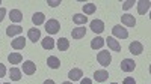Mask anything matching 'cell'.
I'll use <instances>...</instances> for the list:
<instances>
[{
  "instance_id": "cell-29",
  "label": "cell",
  "mask_w": 151,
  "mask_h": 84,
  "mask_svg": "<svg viewBox=\"0 0 151 84\" xmlns=\"http://www.w3.org/2000/svg\"><path fill=\"white\" fill-rule=\"evenodd\" d=\"M122 84H136V81H134L132 77H127V78H124Z\"/></svg>"
},
{
  "instance_id": "cell-1",
  "label": "cell",
  "mask_w": 151,
  "mask_h": 84,
  "mask_svg": "<svg viewBox=\"0 0 151 84\" xmlns=\"http://www.w3.org/2000/svg\"><path fill=\"white\" fill-rule=\"evenodd\" d=\"M97 60H98V63L101 66H109L110 62H112V56H110V53L107 50H101L97 54Z\"/></svg>"
},
{
  "instance_id": "cell-21",
  "label": "cell",
  "mask_w": 151,
  "mask_h": 84,
  "mask_svg": "<svg viewBox=\"0 0 151 84\" xmlns=\"http://www.w3.org/2000/svg\"><path fill=\"white\" fill-rule=\"evenodd\" d=\"M21 32H23L21 26H8V29H6V35L8 36H15V35H20Z\"/></svg>"
},
{
  "instance_id": "cell-4",
  "label": "cell",
  "mask_w": 151,
  "mask_h": 84,
  "mask_svg": "<svg viewBox=\"0 0 151 84\" xmlns=\"http://www.w3.org/2000/svg\"><path fill=\"white\" fill-rule=\"evenodd\" d=\"M36 71V65L32 62V60H26V62H23V72L26 75H33Z\"/></svg>"
},
{
  "instance_id": "cell-18",
  "label": "cell",
  "mask_w": 151,
  "mask_h": 84,
  "mask_svg": "<svg viewBox=\"0 0 151 84\" xmlns=\"http://www.w3.org/2000/svg\"><path fill=\"white\" fill-rule=\"evenodd\" d=\"M73 21H74V23L80 27V26H85V24L88 23V17H86V15H83V14H76V15L73 17Z\"/></svg>"
},
{
  "instance_id": "cell-33",
  "label": "cell",
  "mask_w": 151,
  "mask_h": 84,
  "mask_svg": "<svg viewBox=\"0 0 151 84\" xmlns=\"http://www.w3.org/2000/svg\"><path fill=\"white\" fill-rule=\"evenodd\" d=\"M42 84H55V81H53V80H45Z\"/></svg>"
},
{
  "instance_id": "cell-8",
  "label": "cell",
  "mask_w": 151,
  "mask_h": 84,
  "mask_svg": "<svg viewBox=\"0 0 151 84\" xmlns=\"http://www.w3.org/2000/svg\"><path fill=\"white\" fill-rule=\"evenodd\" d=\"M130 53L132 54H134V56H139V54H142V51H144V45L141 44V42H132L130 44Z\"/></svg>"
},
{
  "instance_id": "cell-12",
  "label": "cell",
  "mask_w": 151,
  "mask_h": 84,
  "mask_svg": "<svg viewBox=\"0 0 151 84\" xmlns=\"http://www.w3.org/2000/svg\"><path fill=\"white\" fill-rule=\"evenodd\" d=\"M26 47V38H23V36H18L12 41V48L14 50H23V48Z\"/></svg>"
},
{
  "instance_id": "cell-24",
  "label": "cell",
  "mask_w": 151,
  "mask_h": 84,
  "mask_svg": "<svg viewBox=\"0 0 151 84\" xmlns=\"http://www.w3.org/2000/svg\"><path fill=\"white\" fill-rule=\"evenodd\" d=\"M9 77H11L12 81H20V80H21V71H20L18 68H11Z\"/></svg>"
},
{
  "instance_id": "cell-11",
  "label": "cell",
  "mask_w": 151,
  "mask_h": 84,
  "mask_svg": "<svg viewBox=\"0 0 151 84\" xmlns=\"http://www.w3.org/2000/svg\"><path fill=\"white\" fill-rule=\"evenodd\" d=\"M27 38L33 42V44H36V41L41 38V32H40V29L38 27H33V29H30L29 32H27Z\"/></svg>"
},
{
  "instance_id": "cell-27",
  "label": "cell",
  "mask_w": 151,
  "mask_h": 84,
  "mask_svg": "<svg viewBox=\"0 0 151 84\" xmlns=\"http://www.w3.org/2000/svg\"><path fill=\"white\" fill-rule=\"evenodd\" d=\"M133 3H134L133 0H127V2H125V3L122 5V9H124V11H127V9H130V8L133 6Z\"/></svg>"
},
{
  "instance_id": "cell-9",
  "label": "cell",
  "mask_w": 151,
  "mask_h": 84,
  "mask_svg": "<svg viewBox=\"0 0 151 84\" xmlns=\"http://www.w3.org/2000/svg\"><path fill=\"white\" fill-rule=\"evenodd\" d=\"M150 6H151V3L148 0H139V2H137V12H139L141 15H145L150 9Z\"/></svg>"
},
{
  "instance_id": "cell-31",
  "label": "cell",
  "mask_w": 151,
  "mask_h": 84,
  "mask_svg": "<svg viewBox=\"0 0 151 84\" xmlns=\"http://www.w3.org/2000/svg\"><path fill=\"white\" fill-rule=\"evenodd\" d=\"M5 14H6V9H5V8H0V23L3 21V18H5Z\"/></svg>"
},
{
  "instance_id": "cell-10",
  "label": "cell",
  "mask_w": 151,
  "mask_h": 84,
  "mask_svg": "<svg viewBox=\"0 0 151 84\" xmlns=\"http://www.w3.org/2000/svg\"><path fill=\"white\" fill-rule=\"evenodd\" d=\"M85 35H86V29H85V26L76 27V29H73V32H71V36H73L74 39H82V38H85Z\"/></svg>"
},
{
  "instance_id": "cell-32",
  "label": "cell",
  "mask_w": 151,
  "mask_h": 84,
  "mask_svg": "<svg viewBox=\"0 0 151 84\" xmlns=\"http://www.w3.org/2000/svg\"><path fill=\"white\" fill-rule=\"evenodd\" d=\"M80 81H82V83H80V84H92V81H91V80H89V78H82V80H80Z\"/></svg>"
},
{
  "instance_id": "cell-34",
  "label": "cell",
  "mask_w": 151,
  "mask_h": 84,
  "mask_svg": "<svg viewBox=\"0 0 151 84\" xmlns=\"http://www.w3.org/2000/svg\"><path fill=\"white\" fill-rule=\"evenodd\" d=\"M62 84H73V81H65V83H62Z\"/></svg>"
},
{
  "instance_id": "cell-15",
  "label": "cell",
  "mask_w": 151,
  "mask_h": 84,
  "mask_svg": "<svg viewBox=\"0 0 151 84\" xmlns=\"http://www.w3.org/2000/svg\"><path fill=\"white\" fill-rule=\"evenodd\" d=\"M9 18L12 23H20L23 20V14H21V11L20 9H12L9 12Z\"/></svg>"
},
{
  "instance_id": "cell-6",
  "label": "cell",
  "mask_w": 151,
  "mask_h": 84,
  "mask_svg": "<svg viewBox=\"0 0 151 84\" xmlns=\"http://www.w3.org/2000/svg\"><path fill=\"white\" fill-rule=\"evenodd\" d=\"M134 68H136V63L132 59H124L121 62V71H124V72H132Z\"/></svg>"
},
{
  "instance_id": "cell-19",
  "label": "cell",
  "mask_w": 151,
  "mask_h": 84,
  "mask_svg": "<svg viewBox=\"0 0 151 84\" xmlns=\"http://www.w3.org/2000/svg\"><path fill=\"white\" fill-rule=\"evenodd\" d=\"M103 45H104V39L103 38H98V36L91 41V48H92V50H101Z\"/></svg>"
},
{
  "instance_id": "cell-25",
  "label": "cell",
  "mask_w": 151,
  "mask_h": 84,
  "mask_svg": "<svg viewBox=\"0 0 151 84\" xmlns=\"http://www.w3.org/2000/svg\"><path fill=\"white\" fill-rule=\"evenodd\" d=\"M42 48H44V50H53V47H55V39L53 38H48V36H47V38H44L42 39Z\"/></svg>"
},
{
  "instance_id": "cell-3",
  "label": "cell",
  "mask_w": 151,
  "mask_h": 84,
  "mask_svg": "<svg viewBox=\"0 0 151 84\" xmlns=\"http://www.w3.org/2000/svg\"><path fill=\"white\" fill-rule=\"evenodd\" d=\"M112 33H113V36H115V38H121V39H127V38H129L127 29H124L122 26H115V27L112 29Z\"/></svg>"
},
{
  "instance_id": "cell-23",
  "label": "cell",
  "mask_w": 151,
  "mask_h": 84,
  "mask_svg": "<svg viewBox=\"0 0 151 84\" xmlns=\"http://www.w3.org/2000/svg\"><path fill=\"white\" fill-rule=\"evenodd\" d=\"M58 48H59V51H67L70 48V41L67 38H59L58 39Z\"/></svg>"
},
{
  "instance_id": "cell-26",
  "label": "cell",
  "mask_w": 151,
  "mask_h": 84,
  "mask_svg": "<svg viewBox=\"0 0 151 84\" xmlns=\"http://www.w3.org/2000/svg\"><path fill=\"white\" fill-rule=\"evenodd\" d=\"M97 11V6L94 3H85L83 5V15H89V14H94Z\"/></svg>"
},
{
  "instance_id": "cell-2",
  "label": "cell",
  "mask_w": 151,
  "mask_h": 84,
  "mask_svg": "<svg viewBox=\"0 0 151 84\" xmlns=\"http://www.w3.org/2000/svg\"><path fill=\"white\" fill-rule=\"evenodd\" d=\"M59 29H60V24H59V21L55 20V18L48 20V21L45 23V30H47L48 35H56V33L59 32Z\"/></svg>"
},
{
  "instance_id": "cell-36",
  "label": "cell",
  "mask_w": 151,
  "mask_h": 84,
  "mask_svg": "<svg viewBox=\"0 0 151 84\" xmlns=\"http://www.w3.org/2000/svg\"><path fill=\"white\" fill-rule=\"evenodd\" d=\"M3 84H11V83H3Z\"/></svg>"
},
{
  "instance_id": "cell-13",
  "label": "cell",
  "mask_w": 151,
  "mask_h": 84,
  "mask_svg": "<svg viewBox=\"0 0 151 84\" xmlns=\"http://www.w3.org/2000/svg\"><path fill=\"white\" fill-rule=\"evenodd\" d=\"M121 21H122L124 26H129V27H134V24H136L134 17L130 15V14H124V15L121 17Z\"/></svg>"
},
{
  "instance_id": "cell-17",
  "label": "cell",
  "mask_w": 151,
  "mask_h": 84,
  "mask_svg": "<svg viewBox=\"0 0 151 84\" xmlns=\"http://www.w3.org/2000/svg\"><path fill=\"white\" fill-rule=\"evenodd\" d=\"M47 65H48V68H52V69H58V68H60V60L56 56H50L47 59Z\"/></svg>"
},
{
  "instance_id": "cell-35",
  "label": "cell",
  "mask_w": 151,
  "mask_h": 84,
  "mask_svg": "<svg viewBox=\"0 0 151 84\" xmlns=\"http://www.w3.org/2000/svg\"><path fill=\"white\" fill-rule=\"evenodd\" d=\"M110 84H118V83H110Z\"/></svg>"
},
{
  "instance_id": "cell-37",
  "label": "cell",
  "mask_w": 151,
  "mask_h": 84,
  "mask_svg": "<svg viewBox=\"0 0 151 84\" xmlns=\"http://www.w3.org/2000/svg\"><path fill=\"white\" fill-rule=\"evenodd\" d=\"M0 3H2V2H0Z\"/></svg>"
},
{
  "instance_id": "cell-20",
  "label": "cell",
  "mask_w": 151,
  "mask_h": 84,
  "mask_svg": "<svg viewBox=\"0 0 151 84\" xmlns=\"http://www.w3.org/2000/svg\"><path fill=\"white\" fill-rule=\"evenodd\" d=\"M8 60H9L11 65H17V63L23 62V56L20 53H12V54L8 56Z\"/></svg>"
},
{
  "instance_id": "cell-14",
  "label": "cell",
  "mask_w": 151,
  "mask_h": 84,
  "mask_svg": "<svg viewBox=\"0 0 151 84\" xmlns=\"http://www.w3.org/2000/svg\"><path fill=\"white\" fill-rule=\"evenodd\" d=\"M68 77H70V80H71V81H77V80H82L83 72H82V69H79V68H74V69H71V71H70Z\"/></svg>"
},
{
  "instance_id": "cell-28",
  "label": "cell",
  "mask_w": 151,
  "mask_h": 84,
  "mask_svg": "<svg viewBox=\"0 0 151 84\" xmlns=\"http://www.w3.org/2000/svg\"><path fill=\"white\" fill-rule=\"evenodd\" d=\"M48 6H52V8H56V6H59L60 5V0H48Z\"/></svg>"
},
{
  "instance_id": "cell-22",
  "label": "cell",
  "mask_w": 151,
  "mask_h": 84,
  "mask_svg": "<svg viewBox=\"0 0 151 84\" xmlns=\"http://www.w3.org/2000/svg\"><path fill=\"white\" fill-rule=\"evenodd\" d=\"M107 45H109V48L110 50H113V51H121V45H119V42L115 39V38H107Z\"/></svg>"
},
{
  "instance_id": "cell-30",
  "label": "cell",
  "mask_w": 151,
  "mask_h": 84,
  "mask_svg": "<svg viewBox=\"0 0 151 84\" xmlns=\"http://www.w3.org/2000/svg\"><path fill=\"white\" fill-rule=\"evenodd\" d=\"M5 74H6V68H5V65L0 63V78H3Z\"/></svg>"
},
{
  "instance_id": "cell-16",
  "label": "cell",
  "mask_w": 151,
  "mask_h": 84,
  "mask_svg": "<svg viewBox=\"0 0 151 84\" xmlns=\"http://www.w3.org/2000/svg\"><path fill=\"white\" fill-rule=\"evenodd\" d=\"M44 21H45V15L42 14V12H36V14L32 15V23L35 24V26H41Z\"/></svg>"
},
{
  "instance_id": "cell-7",
  "label": "cell",
  "mask_w": 151,
  "mask_h": 84,
  "mask_svg": "<svg viewBox=\"0 0 151 84\" xmlns=\"http://www.w3.org/2000/svg\"><path fill=\"white\" fill-rule=\"evenodd\" d=\"M107 78H109V72L104 71V69H100V71H95V72H94V80H95L97 83H103V81H106Z\"/></svg>"
},
{
  "instance_id": "cell-5",
  "label": "cell",
  "mask_w": 151,
  "mask_h": 84,
  "mask_svg": "<svg viewBox=\"0 0 151 84\" xmlns=\"http://www.w3.org/2000/svg\"><path fill=\"white\" fill-rule=\"evenodd\" d=\"M91 30L94 33H97V35L103 33L104 32V23L101 20H92L91 21Z\"/></svg>"
}]
</instances>
